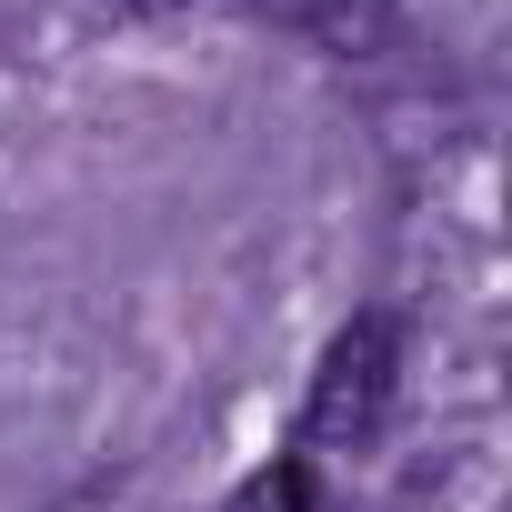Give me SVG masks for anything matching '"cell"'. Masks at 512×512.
<instances>
[{"instance_id": "4", "label": "cell", "mask_w": 512, "mask_h": 512, "mask_svg": "<svg viewBox=\"0 0 512 512\" xmlns=\"http://www.w3.org/2000/svg\"><path fill=\"white\" fill-rule=\"evenodd\" d=\"M121 11H191V0H121Z\"/></svg>"}, {"instance_id": "2", "label": "cell", "mask_w": 512, "mask_h": 512, "mask_svg": "<svg viewBox=\"0 0 512 512\" xmlns=\"http://www.w3.org/2000/svg\"><path fill=\"white\" fill-rule=\"evenodd\" d=\"M262 21H282V31H312L322 51H342V61H372V51H392V0H251Z\"/></svg>"}, {"instance_id": "1", "label": "cell", "mask_w": 512, "mask_h": 512, "mask_svg": "<svg viewBox=\"0 0 512 512\" xmlns=\"http://www.w3.org/2000/svg\"><path fill=\"white\" fill-rule=\"evenodd\" d=\"M392 382H402V322L392 312H352L302 392V452H362L392 412Z\"/></svg>"}, {"instance_id": "3", "label": "cell", "mask_w": 512, "mask_h": 512, "mask_svg": "<svg viewBox=\"0 0 512 512\" xmlns=\"http://www.w3.org/2000/svg\"><path fill=\"white\" fill-rule=\"evenodd\" d=\"M221 512H322V472H312V452H292V462H262Z\"/></svg>"}]
</instances>
